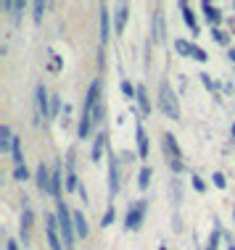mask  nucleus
I'll use <instances>...</instances> for the list:
<instances>
[{"mask_svg": "<svg viewBox=\"0 0 235 250\" xmlns=\"http://www.w3.org/2000/svg\"><path fill=\"white\" fill-rule=\"evenodd\" d=\"M233 219H235V211H233Z\"/></svg>", "mask_w": 235, "mask_h": 250, "instance_id": "79ce46f5", "label": "nucleus"}, {"mask_svg": "<svg viewBox=\"0 0 235 250\" xmlns=\"http://www.w3.org/2000/svg\"><path fill=\"white\" fill-rule=\"evenodd\" d=\"M151 177H153L151 166H143V168H140V174H138V187H140V190H148V185H151Z\"/></svg>", "mask_w": 235, "mask_h": 250, "instance_id": "aec40b11", "label": "nucleus"}, {"mask_svg": "<svg viewBox=\"0 0 235 250\" xmlns=\"http://www.w3.org/2000/svg\"><path fill=\"white\" fill-rule=\"evenodd\" d=\"M103 145H106V134L100 132L95 137V145H93V161H100V153H103Z\"/></svg>", "mask_w": 235, "mask_h": 250, "instance_id": "4be33fe9", "label": "nucleus"}, {"mask_svg": "<svg viewBox=\"0 0 235 250\" xmlns=\"http://www.w3.org/2000/svg\"><path fill=\"white\" fill-rule=\"evenodd\" d=\"M212 179H214V187H219V190H225V187H227V182H225V174H219V171H217Z\"/></svg>", "mask_w": 235, "mask_h": 250, "instance_id": "72a5a7b5", "label": "nucleus"}, {"mask_svg": "<svg viewBox=\"0 0 235 250\" xmlns=\"http://www.w3.org/2000/svg\"><path fill=\"white\" fill-rule=\"evenodd\" d=\"M180 8H183V19H185V24L190 26V32H193V35H198L201 29H198V21H196V16H193V11L188 8L185 3H180Z\"/></svg>", "mask_w": 235, "mask_h": 250, "instance_id": "a211bd4d", "label": "nucleus"}, {"mask_svg": "<svg viewBox=\"0 0 235 250\" xmlns=\"http://www.w3.org/2000/svg\"><path fill=\"white\" fill-rule=\"evenodd\" d=\"M90 116H93V124H100V121H103V116H106V105L100 103V105L95 108V111L90 113Z\"/></svg>", "mask_w": 235, "mask_h": 250, "instance_id": "cd10ccee", "label": "nucleus"}, {"mask_svg": "<svg viewBox=\"0 0 235 250\" xmlns=\"http://www.w3.org/2000/svg\"><path fill=\"white\" fill-rule=\"evenodd\" d=\"M230 61H233V63H235V48H230Z\"/></svg>", "mask_w": 235, "mask_h": 250, "instance_id": "58836bf2", "label": "nucleus"}, {"mask_svg": "<svg viewBox=\"0 0 235 250\" xmlns=\"http://www.w3.org/2000/svg\"><path fill=\"white\" fill-rule=\"evenodd\" d=\"M58 219L56 216H48V227H45V234H48V245L50 250H64L61 248V240H58Z\"/></svg>", "mask_w": 235, "mask_h": 250, "instance_id": "39448f33", "label": "nucleus"}, {"mask_svg": "<svg viewBox=\"0 0 235 250\" xmlns=\"http://www.w3.org/2000/svg\"><path fill=\"white\" fill-rule=\"evenodd\" d=\"M174 50H177L180 56H188V58H190V50H193V45L188 42V40H174Z\"/></svg>", "mask_w": 235, "mask_h": 250, "instance_id": "b1692460", "label": "nucleus"}, {"mask_svg": "<svg viewBox=\"0 0 235 250\" xmlns=\"http://www.w3.org/2000/svg\"><path fill=\"white\" fill-rule=\"evenodd\" d=\"M145 208H148V203H145V200H138L135 206L127 211V216H124V229H130V232L140 229V224H143V216H145Z\"/></svg>", "mask_w": 235, "mask_h": 250, "instance_id": "7ed1b4c3", "label": "nucleus"}, {"mask_svg": "<svg viewBox=\"0 0 235 250\" xmlns=\"http://www.w3.org/2000/svg\"><path fill=\"white\" fill-rule=\"evenodd\" d=\"M164 150L172 153V161H183V153H180V145H177V140H174V134H164Z\"/></svg>", "mask_w": 235, "mask_h": 250, "instance_id": "f8f14e48", "label": "nucleus"}, {"mask_svg": "<svg viewBox=\"0 0 235 250\" xmlns=\"http://www.w3.org/2000/svg\"><path fill=\"white\" fill-rule=\"evenodd\" d=\"M233 137H235V124H233Z\"/></svg>", "mask_w": 235, "mask_h": 250, "instance_id": "ea45409f", "label": "nucleus"}, {"mask_svg": "<svg viewBox=\"0 0 235 250\" xmlns=\"http://www.w3.org/2000/svg\"><path fill=\"white\" fill-rule=\"evenodd\" d=\"M109 192L111 195L119 192V161H117V155L109 158Z\"/></svg>", "mask_w": 235, "mask_h": 250, "instance_id": "0eeeda50", "label": "nucleus"}, {"mask_svg": "<svg viewBox=\"0 0 235 250\" xmlns=\"http://www.w3.org/2000/svg\"><path fill=\"white\" fill-rule=\"evenodd\" d=\"M13 134H11V126L8 124H3L0 126V153H8L11 147H13Z\"/></svg>", "mask_w": 235, "mask_h": 250, "instance_id": "ddd939ff", "label": "nucleus"}, {"mask_svg": "<svg viewBox=\"0 0 235 250\" xmlns=\"http://www.w3.org/2000/svg\"><path fill=\"white\" fill-rule=\"evenodd\" d=\"M114 216H117V213H114V208H109V211L103 213V221H100V227H103V229L111 227V224H114Z\"/></svg>", "mask_w": 235, "mask_h": 250, "instance_id": "473e14b6", "label": "nucleus"}, {"mask_svg": "<svg viewBox=\"0 0 235 250\" xmlns=\"http://www.w3.org/2000/svg\"><path fill=\"white\" fill-rule=\"evenodd\" d=\"M135 100H138L140 111H143L145 116H148V113H151V100H148V92H145V87H143V84L138 87V95H135Z\"/></svg>", "mask_w": 235, "mask_h": 250, "instance_id": "dca6fc26", "label": "nucleus"}, {"mask_svg": "<svg viewBox=\"0 0 235 250\" xmlns=\"http://www.w3.org/2000/svg\"><path fill=\"white\" fill-rule=\"evenodd\" d=\"M32 221H35V213H32L29 208L24 206V213H22V224H19V229H22V245H29V232H32Z\"/></svg>", "mask_w": 235, "mask_h": 250, "instance_id": "6e6552de", "label": "nucleus"}, {"mask_svg": "<svg viewBox=\"0 0 235 250\" xmlns=\"http://www.w3.org/2000/svg\"><path fill=\"white\" fill-rule=\"evenodd\" d=\"M201 8H204L206 19H209V24H214V29H217L219 21H222V13H219V8H217V5H212V3H204Z\"/></svg>", "mask_w": 235, "mask_h": 250, "instance_id": "2eb2a0df", "label": "nucleus"}, {"mask_svg": "<svg viewBox=\"0 0 235 250\" xmlns=\"http://www.w3.org/2000/svg\"><path fill=\"white\" fill-rule=\"evenodd\" d=\"M45 8H48V3H35V21H43Z\"/></svg>", "mask_w": 235, "mask_h": 250, "instance_id": "2f4dec72", "label": "nucleus"}, {"mask_svg": "<svg viewBox=\"0 0 235 250\" xmlns=\"http://www.w3.org/2000/svg\"><path fill=\"white\" fill-rule=\"evenodd\" d=\"M111 37V13L106 5H100V42H109Z\"/></svg>", "mask_w": 235, "mask_h": 250, "instance_id": "1a4fd4ad", "label": "nucleus"}, {"mask_svg": "<svg viewBox=\"0 0 235 250\" xmlns=\"http://www.w3.org/2000/svg\"><path fill=\"white\" fill-rule=\"evenodd\" d=\"M122 92H124L127 98H135V95H138V87H132V84L124 79V82H122Z\"/></svg>", "mask_w": 235, "mask_h": 250, "instance_id": "7c9ffc66", "label": "nucleus"}, {"mask_svg": "<svg viewBox=\"0 0 235 250\" xmlns=\"http://www.w3.org/2000/svg\"><path fill=\"white\" fill-rule=\"evenodd\" d=\"M50 195H61V171L53 168V182H50Z\"/></svg>", "mask_w": 235, "mask_h": 250, "instance_id": "393cba45", "label": "nucleus"}, {"mask_svg": "<svg viewBox=\"0 0 235 250\" xmlns=\"http://www.w3.org/2000/svg\"><path fill=\"white\" fill-rule=\"evenodd\" d=\"M13 179H16V182H26V179H29L26 166H16V168H13Z\"/></svg>", "mask_w": 235, "mask_h": 250, "instance_id": "bb28decb", "label": "nucleus"}, {"mask_svg": "<svg viewBox=\"0 0 235 250\" xmlns=\"http://www.w3.org/2000/svg\"><path fill=\"white\" fill-rule=\"evenodd\" d=\"M79 198H82V203H85V206H87V203H90V198H87V190H85V185H79Z\"/></svg>", "mask_w": 235, "mask_h": 250, "instance_id": "c9c22d12", "label": "nucleus"}, {"mask_svg": "<svg viewBox=\"0 0 235 250\" xmlns=\"http://www.w3.org/2000/svg\"><path fill=\"white\" fill-rule=\"evenodd\" d=\"M153 40H156V42H164V40H166L164 16H161V13H153Z\"/></svg>", "mask_w": 235, "mask_h": 250, "instance_id": "4468645a", "label": "nucleus"}, {"mask_svg": "<svg viewBox=\"0 0 235 250\" xmlns=\"http://www.w3.org/2000/svg\"><path fill=\"white\" fill-rule=\"evenodd\" d=\"M190 58H196V61H198V63H204V61H206V58H209V56H206V53H204V50H201V48H198V45H193V50H190Z\"/></svg>", "mask_w": 235, "mask_h": 250, "instance_id": "c85d7f7f", "label": "nucleus"}, {"mask_svg": "<svg viewBox=\"0 0 235 250\" xmlns=\"http://www.w3.org/2000/svg\"><path fill=\"white\" fill-rule=\"evenodd\" d=\"M35 95H37V111H40V116H43V119H50V105H48V92H45V87H43V84H37V90H35Z\"/></svg>", "mask_w": 235, "mask_h": 250, "instance_id": "9d476101", "label": "nucleus"}, {"mask_svg": "<svg viewBox=\"0 0 235 250\" xmlns=\"http://www.w3.org/2000/svg\"><path fill=\"white\" fill-rule=\"evenodd\" d=\"M11 153H13V164L16 166H24V153H22V140H13V147H11Z\"/></svg>", "mask_w": 235, "mask_h": 250, "instance_id": "412c9836", "label": "nucleus"}, {"mask_svg": "<svg viewBox=\"0 0 235 250\" xmlns=\"http://www.w3.org/2000/svg\"><path fill=\"white\" fill-rule=\"evenodd\" d=\"M90 129H93V116H90V113H82V119H79V129H77L79 140H87Z\"/></svg>", "mask_w": 235, "mask_h": 250, "instance_id": "6ab92c4d", "label": "nucleus"}, {"mask_svg": "<svg viewBox=\"0 0 235 250\" xmlns=\"http://www.w3.org/2000/svg\"><path fill=\"white\" fill-rule=\"evenodd\" d=\"M66 190H69V192L79 190V182H77V177H74V171H71V164H69V171H66Z\"/></svg>", "mask_w": 235, "mask_h": 250, "instance_id": "a878e982", "label": "nucleus"}, {"mask_svg": "<svg viewBox=\"0 0 235 250\" xmlns=\"http://www.w3.org/2000/svg\"><path fill=\"white\" fill-rule=\"evenodd\" d=\"M190 182H193V190H196V192H204V190H206L204 179H201L198 174H193V177H190Z\"/></svg>", "mask_w": 235, "mask_h": 250, "instance_id": "c756f323", "label": "nucleus"}, {"mask_svg": "<svg viewBox=\"0 0 235 250\" xmlns=\"http://www.w3.org/2000/svg\"><path fill=\"white\" fill-rule=\"evenodd\" d=\"M50 56H53V53H50ZM58 66H61V63H58V56H53V63H50V69H53V71H58Z\"/></svg>", "mask_w": 235, "mask_h": 250, "instance_id": "e433bc0d", "label": "nucleus"}, {"mask_svg": "<svg viewBox=\"0 0 235 250\" xmlns=\"http://www.w3.org/2000/svg\"><path fill=\"white\" fill-rule=\"evenodd\" d=\"M100 82L95 79V82L90 84V90H87V100H85V113H93L95 108L100 105Z\"/></svg>", "mask_w": 235, "mask_h": 250, "instance_id": "423d86ee", "label": "nucleus"}, {"mask_svg": "<svg viewBox=\"0 0 235 250\" xmlns=\"http://www.w3.org/2000/svg\"><path fill=\"white\" fill-rule=\"evenodd\" d=\"M35 182H37V190L40 192H50V182H53V171L45 164H40L37 166V177H35Z\"/></svg>", "mask_w": 235, "mask_h": 250, "instance_id": "20e7f679", "label": "nucleus"}, {"mask_svg": "<svg viewBox=\"0 0 235 250\" xmlns=\"http://www.w3.org/2000/svg\"><path fill=\"white\" fill-rule=\"evenodd\" d=\"M230 250H235V245H230Z\"/></svg>", "mask_w": 235, "mask_h": 250, "instance_id": "a19ab883", "label": "nucleus"}, {"mask_svg": "<svg viewBox=\"0 0 235 250\" xmlns=\"http://www.w3.org/2000/svg\"><path fill=\"white\" fill-rule=\"evenodd\" d=\"M212 35H214V40H217V42H219V45H227V35H225V32H222V29H214V32H212Z\"/></svg>", "mask_w": 235, "mask_h": 250, "instance_id": "f704fd0d", "label": "nucleus"}, {"mask_svg": "<svg viewBox=\"0 0 235 250\" xmlns=\"http://www.w3.org/2000/svg\"><path fill=\"white\" fill-rule=\"evenodd\" d=\"M135 137H138V155H140V158H148V137H145V129H143L140 121L135 126Z\"/></svg>", "mask_w": 235, "mask_h": 250, "instance_id": "9b49d317", "label": "nucleus"}, {"mask_svg": "<svg viewBox=\"0 0 235 250\" xmlns=\"http://www.w3.org/2000/svg\"><path fill=\"white\" fill-rule=\"evenodd\" d=\"M127 16H130V8H127V5H119V13H117V32H122V29H124Z\"/></svg>", "mask_w": 235, "mask_h": 250, "instance_id": "5701e85b", "label": "nucleus"}, {"mask_svg": "<svg viewBox=\"0 0 235 250\" xmlns=\"http://www.w3.org/2000/svg\"><path fill=\"white\" fill-rule=\"evenodd\" d=\"M159 105H161V111L166 113L169 119L177 121L180 119V103H177V95H174V90L166 82H161L159 87Z\"/></svg>", "mask_w": 235, "mask_h": 250, "instance_id": "f03ea898", "label": "nucleus"}, {"mask_svg": "<svg viewBox=\"0 0 235 250\" xmlns=\"http://www.w3.org/2000/svg\"><path fill=\"white\" fill-rule=\"evenodd\" d=\"M209 250H212V248H209Z\"/></svg>", "mask_w": 235, "mask_h": 250, "instance_id": "37998d69", "label": "nucleus"}, {"mask_svg": "<svg viewBox=\"0 0 235 250\" xmlns=\"http://www.w3.org/2000/svg\"><path fill=\"white\" fill-rule=\"evenodd\" d=\"M5 245H8V250H19V242H16V240H8Z\"/></svg>", "mask_w": 235, "mask_h": 250, "instance_id": "4c0bfd02", "label": "nucleus"}, {"mask_svg": "<svg viewBox=\"0 0 235 250\" xmlns=\"http://www.w3.org/2000/svg\"><path fill=\"white\" fill-rule=\"evenodd\" d=\"M74 232H77V237H87V232H90L82 211H74Z\"/></svg>", "mask_w": 235, "mask_h": 250, "instance_id": "f3484780", "label": "nucleus"}, {"mask_svg": "<svg viewBox=\"0 0 235 250\" xmlns=\"http://www.w3.org/2000/svg\"><path fill=\"white\" fill-rule=\"evenodd\" d=\"M56 219H58V229H61V234H64V248H71L74 245L77 232H74V213H69L66 203H58Z\"/></svg>", "mask_w": 235, "mask_h": 250, "instance_id": "f257e3e1", "label": "nucleus"}]
</instances>
